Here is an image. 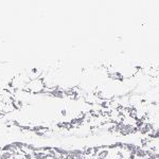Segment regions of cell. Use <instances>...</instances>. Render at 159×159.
I'll return each instance as SVG.
<instances>
[{"instance_id": "6da1fadb", "label": "cell", "mask_w": 159, "mask_h": 159, "mask_svg": "<svg viewBox=\"0 0 159 159\" xmlns=\"http://www.w3.org/2000/svg\"><path fill=\"white\" fill-rule=\"evenodd\" d=\"M43 88H45V82L39 78L30 80L29 83L27 84V87H25V89L29 92H32V93H36V92L43 91Z\"/></svg>"}]
</instances>
